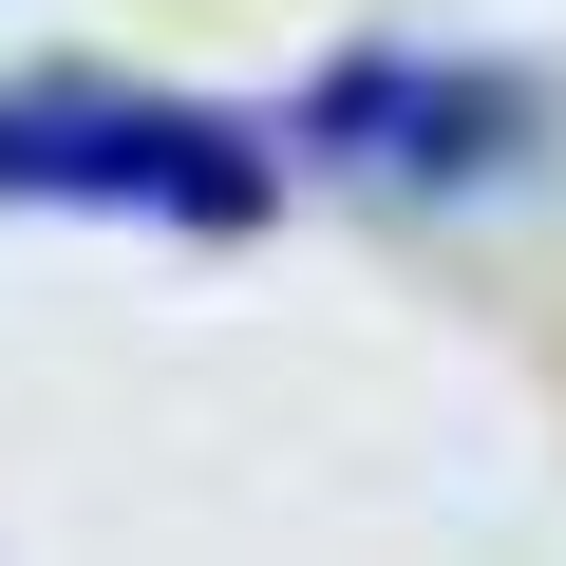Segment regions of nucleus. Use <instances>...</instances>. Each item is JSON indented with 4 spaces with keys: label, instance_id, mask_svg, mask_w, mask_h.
Wrapping results in <instances>:
<instances>
[{
    "label": "nucleus",
    "instance_id": "obj_1",
    "mask_svg": "<svg viewBox=\"0 0 566 566\" xmlns=\"http://www.w3.org/2000/svg\"><path fill=\"white\" fill-rule=\"evenodd\" d=\"M0 189L20 208H133V227H245L264 208V133L133 95V76H20L0 95Z\"/></svg>",
    "mask_w": 566,
    "mask_h": 566
},
{
    "label": "nucleus",
    "instance_id": "obj_2",
    "mask_svg": "<svg viewBox=\"0 0 566 566\" xmlns=\"http://www.w3.org/2000/svg\"><path fill=\"white\" fill-rule=\"evenodd\" d=\"M510 133H528V95L472 57H340L303 95V151L359 189H472V170H510Z\"/></svg>",
    "mask_w": 566,
    "mask_h": 566
}]
</instances>
